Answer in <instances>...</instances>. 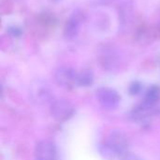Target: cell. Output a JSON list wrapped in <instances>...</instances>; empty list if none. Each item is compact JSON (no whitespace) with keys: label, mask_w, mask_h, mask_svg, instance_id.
Wrapping results in <instances>:
<instances>
[{"label":"cell","mask_w":160,"mask_h":160,"mask_svg":"<svg viewBox=\"0 0 160 160\" xmlns=\"http://www.w3.org/2000/svg\"><path fill=\"white\" fill-rule=\"evenodd\" d=\"M50 112L54 120L57 122H65L74 114L75 109L70 101L67 99H56L51 103Z\"/></svg>","instance_id":"cell-1"},{"label":"cell","mask_w":160,"mask_h":160,"mask_svg":"<svg viewBox=\"0 0 160 160\" xmlns=\"http://www.w3.org/2000/svg\"><path fill=\"white\" fill-rule=\"evenodd\" d=\"M84 21H85V14L80 9H76L69 16V18L67 20L65 23L64 31H63L65 38H67L68 40H72L75 38H77V36L80 33L81 26Z\"/></svg>","instance_id":"cell-2"},{"label":"cell","mask_w":160,"mask_h":160,"mask_svg":"<svg viewBox=\"0 0 160 160\" xmlns=\"http://www.w3.org/2000/svg\"><path fill=\"white\" fill-rule=\"evenodd\" d=\"M97 98L99 104L106 110H115L120 102L121 97L118 92L110 87H101L97 91Z\"/></svg>","instance_id":"cell-3"},{"label":"cell","mask_w":160,"mask_h":160,"mask_svg":"<svg viewBox=\"0 0 160 160\" xmlns=\"http://www.w3.org/2000/svg\"><path fill=\"white\" fill-rule=\"evenodd\" d=\"M54 81L61 87H70L76 84L77 71L69 67H60L54 71Z\"/></svg>","instance_id":"cell-4"},{"label":"cell","mask_w":160,"mask_h":160,"mask_svg":"<svg viewBox=\"0 0 160 160\" xmlns=\"http://www.w3.org/2000/svg\"><path fill=\"white\" fill-rule=\"evenodd\" d=\"M106 142L111 145L121 157H124L126 154H128V140L123 132L119 130L112 131L108 136Z\"/></svg>","instance_id":"cell-5"},{"label":"cell","mask_w":160,"mask_h":160,"mask_svg":"<svg viewBox=\"0 0 160 160\" xmlns=\"http://www.w3.org/2000/svg\"><path fill=\"white\" fill-rule=\"evenodd\" d=\"M57 151L54 143L48 140L40 141L35 148L36 160H55Z\"/></svg>","instance_id":"cell-6"},{"label":"cell","mask_w":160,"mask_h":160,"mask_svg":"<svg viewBox=\"0 0 160 160\" xmlns=\"http://www.w3.org/2000/svg\"><path fill=\"white\" fill-rule=\"evenodd\" d=\"M158 104L155 103H150L144 100L143 103H142L141 105H139L138 107H136L133 111V117L134 119L137 120H145L150 118L151 116L156 115L157 113H158Z\"/></svg>","instance_id":"cell-7"},{"label":"cell","mask_w":160,"mask_h":160,"mask_svg":"<svg viewBox=\"0 0 160 160\" xmlns=\"http://www.w3.org/2000/svg\"><path fill=\"white\" fill-rule=\"evenodd\" d=\"M100 62L102 67L110 71L115 70L118 68L120 65V58L118 54L112 50L104 51V52L100 56Z\"/></svg>","instance_id":"cell-8"},{"label":"cell","mask_w":160,"mask_h":160,"mask_svg":"<svg viewBox=\"0 0 160 160\" xmlns=\"http://www.w3.org/2000/svg\"><path fill=\"white\" fill-rule=\"evenodd\" d=\"M94 82V73L91 69L84 68L80 72H77L76 84L82 87L91 86Z\"/></svg>","instance_id":"cell-9"},{"label":"cell","mask_w":160,"mask_h":160,"mask_svg":"<svg viewBox=\"0 0 160 160\" xmlns=\"http://www.w3.org/2000/svg\"><path fill=\"white\" fill-rule=\"evenodd\" d=\"M132 13H133L132 6L128 2L122 4L119 10V21L122 26H126L128 22H130L129 21L132 17Z\"/></svg>","instance_id":"cell-10"},{"label":"cell","mask_w":160,"mask_h":160,"mask_svg":"<svg viewBox=\"0 0 160 160\" xmlns=\"http://www.w3.org/2000/svg\"><path fill=\"white\" fill-rule=\"evenodd\" d=\"M33 99L38 103H46V102H52L51 100L52 95L48 88L46 87H38L33 93Z\"/></svg>","instance_id":"cell-11"},{"label":"cell","mask_w":160,"mask_h":160,"mask_svg":"<svg viewBox=\"0 0 160 160\" xmlns=\"http://www.w3.org/2000/svg\"><path fill=\"white\" fill-rule=\"evenodd\" d=\"M98 151L100 156L106 160H115L118 158H121V156L107 142H104L99 145Z\"/></svg>","instance_id":"cell-12"},{"label":"cell","mask_w":160,"mask_h":160,"mask_svg":"<svg viewBox=\"0 0 160 160\" xmlns=\"http://www.w3.org/2000/svg\"><path fill=\"white\" fill-rule=\"evenodd\" d=\"M160 99V88L157 85H153L146 91L145 94V101L150 103L158 104V100Z\"/></svg>","instance_id":"cell-13"},{"label":"cell","mask_w":160,"mask_h":160,"mask_svg":"<svg viewBox=\"0 0 160 160\" xmlns=\"http://www.w3.org/2000/svg\"><path fill=\"white\" fill-rule=\"evenodd\" d=\"M7 33L11 37V38H18L22 36V30L16 26V25H10L8 27H7Z\"/></svg>","instance_id":"cell-14"},{"label":"cell","mask_w":160,"mask_h":160,"mask_svg":"<svg viewBox=\"0 0 160 160\" xmlns=\"http://www.w3.org/2000/svg\"><path fill=\"white\" fill-rule=\"evenodd\" d=\"M142 88V85L141 82H133L129 85L128 91H129V94H130V95L136 96V95H138V94L141 93Z\"/></svg>","instance_id":"cell-15"},{"label":"cell","mask_w":160,"mask_h":160,"mask_svg":"<svg viewBox=\"0 0 160 160\" xmlns=\"http://www.w3.org/2000/svg\"><path fill=\"white\" fill-rule=\"evenodd\" d=\"M115 0H92L91 4L93 6H108L113 3Z\"/></svg>","instance_id":"cell-16"},{"label":"cell","mask_w":160,"mask_h":160,"mask_svg":"<svg viewBox=\"0 0 160 160\" xmlns=\"http://www.w3.org/2000/svg\"><path fill=\"white\" fill-rule=\"evenodd\" d=\"M123 160H143L142 158H140L139 156L135 155V154H130L128 153L123 157Z\"/></svg>","instance_id":"cell-17"}]
</instances>
